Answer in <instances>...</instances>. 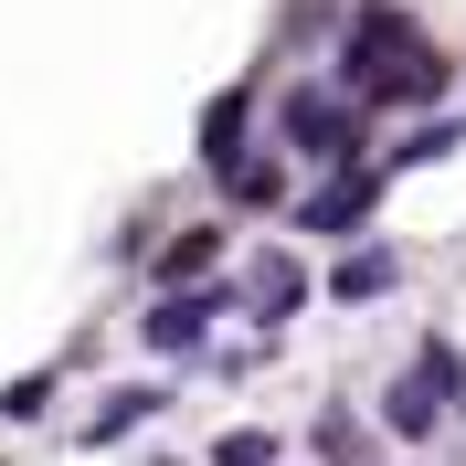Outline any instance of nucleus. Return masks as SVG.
I'll use <instances>...</instances> for the list:
<instances>
[{
	"instance_id": "obj_5",
	"label": "nucleus",
	"mask_w": 466,
	"mask_h": 466,
	"mask_svg": "<svg viewBox=\"0 0 466 466\" xmlns=\"http://www.w3.org/2000/svg\"><path fill=\"white\" fill-rule=\"evenodd\" d=\"M159 403H170L159 381H138V392H106V403H96V424H86V445H116V435H138V424H148Z\"/></svg>"
},
{
	"instance_id": "obj_9",
	"label": "nucleus",
	"mask_w": 466,
	"mask_h": 466,
	"mask_svg": "<svg viewBox=\"0 0 466 466\" xmlns=\"http://www.w3.org/2000/svg\"><path fill=\"white\" fill-rule=\"evenodd\" d=\"M212 255H223V233H212V223H191V233L170 244V255H159V276H170V287H191V276H202Z\"/></svg>"
},
{
	"instance_id": "obj_2",
	"label": "nucleus",
	"mask_w": 466,
	"mask_h": 466,
	"mask_svg": "<svg viewBox=\"0 0 466 466\" xmlns=\"http://www.w3.org/2000/svg\"><path fill=\"white\" fill-rule=\"evenodd\" d=\"M287 138L308 148V159H350V148H360V116H350L339 96H319V86H297V96H287Z\"/></svg>"
},
{
	"instance_id": "obj_7",
	"label": "nucleus",
	"mask_w": 466,
	"mask_h": 466,
	"mask_svg": "<svg viewBox=\"0 0 466 466\" xmlns=\"http://www.w3.org/2000/svg\"><path fill=\"white\" fill-rule=\"evenodd\" d=\"M255 308H265V319H297V308H308V276H297V265L276 255V265L255 276Z\"/></svg>"
},
{
	"instance_id": "obj_4",
	"label": "nucleus",
	"mask_w": 466,
	"mask_h": 466,
	"mask_svg": "<svg viewBox=\"0 0 466 466\" xmlns=\"http://www.w3.org/2000/svg\"><path fill=\"white\" fill-rule=\"evenodd\" d=\"M212 319H223V297H159L148 308V350H202Z\"/></svg>"
},
{
	"instance_id": "obj_8",
	"label": "nucleus",
	"mask_w": 466,
	"mask_h": 466,
	"mask_svg": "<svg viewBox=\"0 0 466 466\" xmlns=\"http://www.w3.org/2000/svg\"><path fill=\"white\" fill-rule=\"evenodd\" d=\"M456 148H466V116H445V127H413L392 148V170H424V159H456Z\"/></svg>"
},
{
	"instance_id": "obj_1",
	"label": "nucleus",
	"mask_w": 466,
	"mask_h": 466,
	"mask_svg": "<svg viewBox=\"0 0 466 466\" xmlns=\"http://www.w3.org/2000/svg\"><path fill=\"white\" fill-rule=\"evenodd\" d=\"M435 392H456V350H424V371H413V381H392V392H381V424H392V435H435Z\"/></svg>"
},
{
	"instance_id": "obj_10",
	"label": "nucleus",
	"mask_w": 466,
	"mask_h": 466,
	"mask_svg": "<svg viewBox=\"0 0 466 466\" xmlns=\"http://www.w3.org/2000/svg\"><path fill=\"white\" fill-rule=\"evenodd\" d=\"M392 276H403V265H392V255H350L339 276H329V297H350V308H360V297H381V287H392Z\"/></svg>"
},
{
	"instance_id": "obj_6",
	"label": "nucleus",
	"mask_w": 466,
	"mask_h": 466,
	"mask_svg": "<svg viewBox=\"0 0 466 466\" xmlns=\"http://www.w3.org/2000/svg\"><path fill=\"white\" fill-rule=\"evenodd\" d=\"M202 159H212V170H223V180L244 170V96H223V106L202 116Z\"/></svg>"
},
{
	"instance_id": "obj_3",
	"label": "nucleus",
	"mask_w": 466,
	"mask_h": 466,
	"mask_svg": "<svg viewBox=\"0 0 466 466\" xmlns=\"http://www.w3.org/2000/svg\"><path fill=\"white\" fill-rule=\"evenodd\" d=\"M371 202H381V170H350V180H329L297 223H308V233H350V223H371Z\"/></svg>"
},
{
	"instance_id": "obj_11",
	"label": "nucleus",
	"mask_w": 466,
	"mask_h": 466,
	"mask_svg": "<svg viewBox=\"0 0 466 466\" xmlns=\"http://www.w3.org/2000/svg\"><path fill=\"white\" fill-rule=\"evenodd\" d=\"M212 466H276V435L265 424H233V435H212Z\"/></svg>"
}]
</instances>
